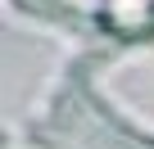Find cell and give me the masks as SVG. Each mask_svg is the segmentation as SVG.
I'll return each instance as SVG.
<instances>
[]
</instances>
